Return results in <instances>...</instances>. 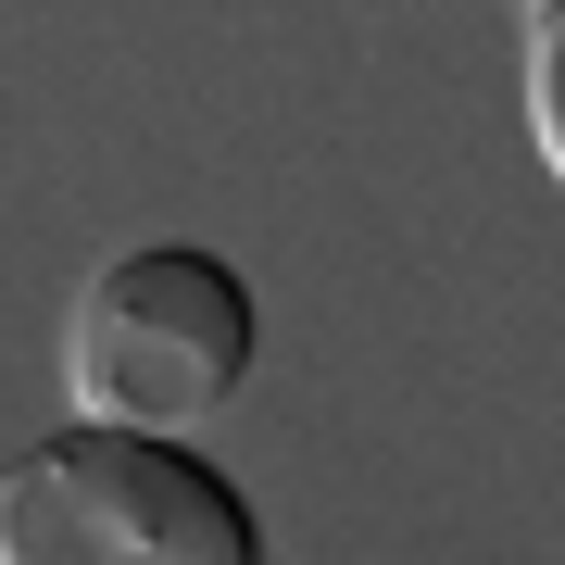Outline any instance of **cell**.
I'll list each match as a JSON object with an SVG mask.
<instances>
[{"mask_svg":"<svg viewBox=\"0 0 565 565\" xmlns=\"http://www.w3.org/2000/svg\"><path fill=\"white\" fill-rule=\"evenodd\" d=\"M0 565H264V515L214 452L63 415L0 465Z\"/></svg>","mask_w":565,"mask_h":565,"instance_id":"1","label":"cell"},{"mask_svg":"<svg viewBox=\"0 0 565 565\" xmlns=\"http://www.w3.org/2000/svg\"><path fill=\"white\" fill-rule=\"evenodd\" d=\"M264 352L252 277L202 239H139L114 252L102 277L76 289V327H63V377H76L88 427H151V440H189L202 415L239 403Z\"/></svg>","mask_w":565,"mask_h":565,"instance_id":"2","label":"cell"},{"mask_svg":"<svg viewBox=\"0 0 565 565\" xmlns=\"http://www.w3.org/2000/svg\"><path fill=\"white\" fill-rule=\"evenodd\" d=\"M527 139H541L553 189H565V0L527 13Z\"/></svg>","mask_w":565,"mask_h":565,"instance_id":"3","label":"cell"},{"mask_svg":"<svg viewBox=\"0 0 565 565\" xmlns=\"http://www.w3.org/2000/svg\"><path fill=\"white\" fill-rule=\"evenodd\" d=\"M527 13H541V0H527Z\"/></svg>","mask_w":565,"mask_h":565,"instance_id":"4","label":"cell"}]
</instances>
